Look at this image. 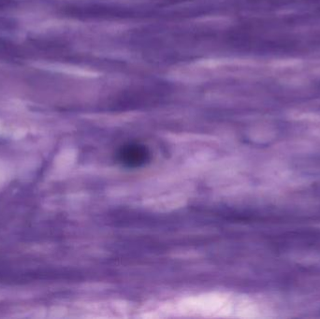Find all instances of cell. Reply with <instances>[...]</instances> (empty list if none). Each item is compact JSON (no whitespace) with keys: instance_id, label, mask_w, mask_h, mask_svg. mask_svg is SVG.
Here are the masks:
<instances>
[{"instance_id":"6da1fadb","label":"cell","mask_w":320,"mask_h":319,"mask_svg":"<svg viewBox=\"0 0 320 319\" xmlns=\"http://www.w3.org/2000/svg\"><path fill=\"white\" fill-rule=\"evenodd\" d=\"M150 151L143 144H124L116 154V160L126 168H139L150 160Z\"/></svg>"}]
</instances>
